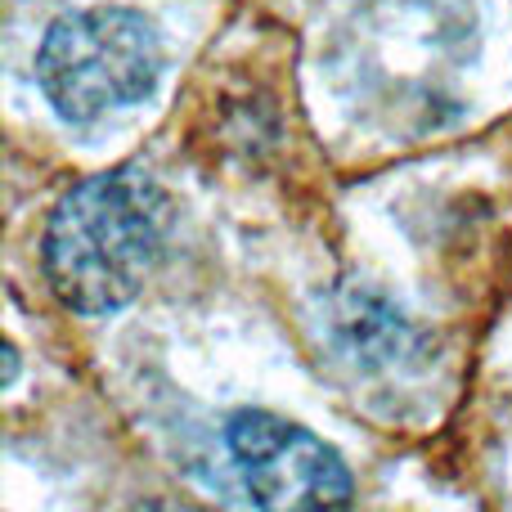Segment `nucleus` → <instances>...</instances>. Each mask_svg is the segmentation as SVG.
Here are the masks:
<instances>
[{
    "mask_svg": "<svg viewBox=\"0 0 512 512\" xmlns=\"http://www.w3.org/2000/svg\"><path fill=\"white\" fill-rule=\"evenodd\" d=\"M167 225V194L135 167L99 171L72 185L54 207L41 243L54 297L81 315L122 310L158 265Z\"/></svg>",
    "mask_w": 512,
    "mask_h": 512,
    "instance_id": "nucleus-1",
    "label": "nucleus"
},
{
    "mask_svg": "<svg viewBox=\"0 0 512 512\" xmlns=\"http://www.w3.org/2000/svg\"><path fill=\"white\" fill-rule=\"evenodd\" d=\"M162 77V41L135 9L95 5L72 9L50 23L36 50L41 95L63 122H99L113 108H131L153 95Z\"/></svg>",
    "mask_w": 512,
    "mask_h": 512,
    "instance_id": "nucleus-2",
    "label": "nucleus"
},
{
    "mask_svg": "<svg viewBox=\"0 0 512 512\" xmlns=\"http://www.w3.org/2000/svg\"><path fill=\"white\" fill-rule=\"evenodd\" d=\"M225 441L261 512H342L351 504V472L342 454L306 427L270 409H239Z\"/></svg>",
    "mask_w": 512,
    "mask_h": 512,
    "instance_id": "nucleus-3",
    "label": "nucleus"
},
{
    "mask_svg": "<svg viewBox=\"0 0 512 512\" xmlns=\"http://www.w3.org/2000/svg\"><path fill=\"white\" fill-rule=\"evenodd\" d=\"M333 333L337 346H342L346 360L364 364H400L409 351H414V333L409 324L387 306V301L369 297V292H346L342 301L333 306Z\"/></svg>",
    "mask_w": 512,
    "mask_h": 512,
    "instance_id": "nucleus-4",
    "label": "nucleus"
},
{
    "mask_svg": "<svg viewBox=\"0 0 512 512\" xmlns=\"http://www.w3.org/2000/svg\"><path fill=\"white\" fill-rule=\"evenodd\" d=\"M14 373H18V355L5 351V382H14Z\"/></svg>",
    "mask_w": 512,
    "mask_h": 512,
    "instance_id": "nucleus-5",
    "label": "nucleus"
},
{
    "mask_svg": "<svg viewBox=\"0 0 512 512\" xmlns=\"http://www.w3.org/2000/svg\"><path fill=\"white\" fill-rule=\"evenodd\" d=\"M135 512H176V508H167V504H144V508H135Z\"/></svg>",
    "mask_w": 512,
    "mask_h": 512,
    "instance_id": "nucleus-6",
    "label": "nucleus"
}]
</instances>
